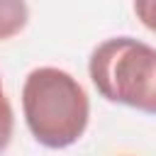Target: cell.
<instances>
[{
	"label": "cell",
	"mask_w": 156,
	"mask_h": 156,
	"mask_svg": "<svg viewBox=\"0 0 156 156\" xmlns=\"http://www.w3.org/2000/svg\"><path fill=\"white\" fill-rule=\"evenodd\" d=\"M134 12L136 20L156 34V0H134Z\"/></svg>",
	"instance_id": "cell-4"
},
{
	"label": "cell",
	"mask_w": 156,
	"mask_h": 156,
	"mask_svg": "<svg viewBox=\"0 0 156 156\" xmlns=\"http://www.w3.org/2000/svg\"><path fill=\"white\" fill-rule=\"evenodd\" d=\"M29 22V7L24 0H0V41L17 37Z\"/></svg>",
	"instance_id": "cell-3"
},
{
	"label": "cell",
	"mask_w": 156,
	"mask_h": 156,
	"mask_svg": "<svg viewBox=\"0 0 156 156\" xmlns=\"http://www.w3.org/2000/svg\"><path fill=\"white\" fill-rule=\"evenodd\" d=\"M7 105H10V100H7V98H5V93H2V78H0V112H2Z\"/></svg>",
	"instance_id": "cell-5"
},
{
	"label": "cell",
	"mask_w": 156,
	"mask_h": 156,
	"mask_svg": "<svg viewBox=\"0 0 156 156\" xmlns=\"http://www.w3.org/2000/svg\"><path fill=\"white\" fill-rule=\"evenodd\" d=\"M22 112L32 136L41 146L66 149L85 134L90 100L68 71L39 66L24 78Z\"/></svg>",
	"instance_id": "cell-1"
},
{
	"label": "cell",
	"mask_w": 156,
	"mask_h": 156,
	"mask_svg": "<svg viewBox=\"0 0 156 156\" xmlns=\"http://www.w3.org/2000/svg\"><path fill=\"white\" fill-rule=\"evenodd\" d=\"M98 93L146 115H156V49L132 39L112 37L98 44L88 61Z\"/></svg>",
	"instance_id": "cell-2"
}]
</instances>
